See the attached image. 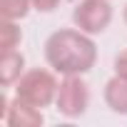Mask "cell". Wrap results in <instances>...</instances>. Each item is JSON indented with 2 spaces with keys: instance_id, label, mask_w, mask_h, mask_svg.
<instances>
[{
  "instance_id": "1",
  "label": "cell",
  "mask_w": 127,
  "mask_h": 127,
  "mask_svg": "<svg viewBox=\"0 0 127 127\" xmlns=\"http://www.w3.org/2000/svg\"><path fill=\"white\" fill-rule=\"evenodd\" d=\"M45 57L62 75H82L95 65L97 50L82 30H57L45 42Z\"/></svg>"
},
{
  "instance_id": "2",
  "label": "cell",
  "mask_w": 127,
  "mask_h": 127,
  "mask_svg": "<svg viewBox=\"0 0 127 127\" xmlns=\"http://www.w3.org/2000/svg\"><path fill=\"white\" fill-rule=\"evenodd\" d=\"M15 97L42 110L57 97V82H55L52 72H47V70H30L18 80Z\"/></svg>"
},
{
  "instance_id": "3",
  "label": "cell",
  "mask_w": 127,
  "mask_h": 127,
  "mask_svg": "<svg viewBox=\"0 0 127 127\" xmlns=\"http://www.w3.org/2000/svg\"><path fill=\"white\" fill-rule=\"evenodd\" d=\"M55 102H57V110L65 117H80L90 105V90L80 80V75H65V80L57 87Z\"/></svg>"
},
{
  "instance_id": "4",
  "label": "cell",
  "mask_w": 127,
  "mask_h": 127,
  "mask_svg": "<svg viewBox=\"0 0 127 127\" xmlns=\"http://www.w3.org/2000/svg\"><path fill=\"white\" fill-rule=\"evenodd\" d=\"M72 20L82 32L95 35V32H102L110 25L112 8L107 5V0H82L72 13Z\"/></svg>"
},
{
  "instance_id": "5",
  "label": "cell",
  "mask_w": 127,
  "mask_h": 127,
  "mask_svg": "<svg viewBox=\"0 0 127 127\" xmlns=\"http://www.w3.org/2000/svg\"><path fill=\"white\" fill-rule=\"evenodd\" d=\"M5 122L10 127H37V125H42V112H40V107H32V105L23 102L20 97H15L13 102H8Z\"/></svg>"
},
{
  "instance_id": "6",
  "label": "cell",
  "mask_w": 127,
  "mask_h": 127,
  "mask_svg": "<svg viewBox=\"0 0 127 127\" xmlns=\"http://www.w3.org/2000/svg\"><path fill=\"white\" fill-rule=\"evenodd\" d=\"M23 65H25V57L18 50L3 52V57H0V82H3L5 87L18 82L23 77Z\"/></svg>"
},
{
  "instance_id": "7",
  "label": "cell",
  "mask_w": 127,
  "mask_h": 127,
  "mask_svg": "<svg viewBox=\"0 0 127 127\" xmlns=\"http://www.w3.org/2000/svg\"><path fill=\"white\" fill-rule=\"evenodd\" d=\"M105 102L110 105V110L127 115V80L125 77H112L105 87Z\"/></svg>"
},
{
  "instance_id": "8",
  "label": "cell",
  "mask_w": 127,
  "mask_h": 127,
  "mask_svg": "<svg viewBox=\"0 0 127 127\" xmlns=\"http://www.w3.org/2000/svg\"><path fill=\"white\" fill-rule=\"evenodd\" d=\"M20 40H23V32L15 25V20H3V23H0V50H3V52L15 50L20 45Z\"/></svg>"
},
{
  "instance_id": "9",
  "label": "cell",
  "mask_w": 127,
  "mask_h": 127,
  "mask_svg": "<svg viewBox=\"0 0 127 127\" xmlns=\"http://www.w3.org/2000/svg\"><path fill=\"white\" fill-rule=\"evenodd\" d=\"M32 0H0V18L3 20H20L28 15Z\"/></svg>"
},
{
  "instance_id": "10",
  "label": "cell",
  "mask_w": 127,
  "mask_h": 127,
  "mask_svg": "<svg viewBox=\"0 0 127 127\" xmlns=\"http://www.w3.org/2000/svg\"><path fill=\"white\" fill-rule=\"evenodd\" d=\"M115 72L127 80V50H122V52L115 57Z\"/></svg>"
},
{
  "instance_id": "11",
  "label": "cell",
  "mask_w": 127,
  "mask_h": 127,
  "mask_svg": "<svg viewBox=\"0 0 127 127\" xmlns=\"http://www.w3.org/2000/svg\"><path fill=\"white\" fill-rule=\"evenodd\" d=\"M60 5V0H32V8L40 10V13H50Z\"/></svg>"
},
{
  "instance_id": "12",
  "label": "cell",
  "mask_w": 127,
  "mask_h": 127,
  "mask_svg": "<svg viewBox=\"0 0 127 127\" xmlns=\"http://www.w3.org/2000/svg\"><path fill=\"white\" fill-rule=\"evenodd\" d=\"M125 23H127V8H125Z\"/></svg>"
}]
</instances>
